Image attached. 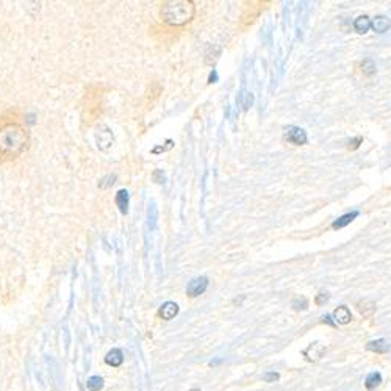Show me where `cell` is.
Listing matches in <instances>:
<instances>
[{"label": "cell", "instance_id": "cell-9", "mask_svg": "<svg viewBox=\"0 0 391 391\" xmlns=\"http://www.w3.org/2000/svg\"><path fill=\"white\" fill-rule=\"evenodd\" d=\"M122 362H124V354H122L121 349H111L105 357V363L108 366H113V368L121 366Z\"/></svg>", "mask_w": 391, "mask_h": 391}, {"label": "cell", "instance_id": "cell-27", "mask_svg": "<svg viewBox=\"0 0 391 391\" xmlns=\"http://www.w3.org/2000/svg\"><path fill=\"white\" fill-rule=\"evenodd\" d=\"M191 391H201V388H193V390H191Z\"/></svg>", "mask_w": 391, "mask_h": 391}, {"label": "cell", "instance_id": "cell-14", "mask_svg": "<svg viewBox=\"0 0 391 391\" xmlns=\"http://www.w3.org/2000/svg\"><path fill=\"white\" fill-rule=\"evenodd\" d=\"M380 384H382V374L377 372V371L368 374V377L365 379V387H366V390H369V391L376 390Z\"/></svg>", "mask_w": 391, "mask_h": 391}, {"label": "cell", "instance_id": "cell-20", "mask_svg": "<svg viewBox=\"0 0 391 391\" xmlns=\"http://www.w3.org/2000/svg\"><path fill=\"white\" fill-rule=\"evenodd\" d=\"M278 379H280V376H278V372H276V371H269V372L265 374V376H263V380L269 382V384H273V382H277Z\"/></svg>", "mask_w": 391, "mask_h": 391}, {"label": "cell", "instance_id": "cell-11", "mask_svg": "<svg viewBox=\"0 0 391 391\" xmlns=\"http://www.w3.org/2000/svg\"><path fill=\"white\" fill-rule=\"evenodd\" d=\"M366 349L371 350V352H376V354H385L390 350V346L384 338H379V340L369 341L368 345H366Z\"/></svg>", "mask_w": 391, "mask_h": 391}, {"label": "cell", "instance_id": "cell-13", "mask_svg": "<svg viewBox=\"0 0 391 391\" xmlns=\"http://www.w3.org/2000/svg\"><path fill=\"white\" fill-rule=\"evenodd\" d=\"M369 28H371V19L368 16H360V18H357L354 21V30L357 33L365 35V33H368Z\"/></svg>", "mask_w": 391, "mask_h": 391}, {"label": "cell", "instance_id": "cell-18", "mask_svg": "<svg viewBox=\"0 0 391 391\" xmlns=\"http://www.w3.org/2000/svg\"><path fill=\"white\" fill-rule=\"evenodd\" d=\"M239 103H241L243 110L247 111L253 105V94L252 92H243L241 95H239Z\"/></svg>", "mask_w": 391, "mask_h": 391}, {"label": "cell", "instance_id": "cell-21", "mask_svg": "<svg viewBox=\"0 0 391 391\" xmlns=\"http://www.w3.org/2000/svg\"><path fill=\"white\" fill-rule=\"evenodd\" d=\"M360 144H363V138L362 137H357L354 139H350L349 141V150H357L358 147H360Z\"/></svg>", "mask_w": 391, "mask_h": 391}, {"label": "cell", "instance_id": "cell-2", "mask_svg": "<svg viewBox=\"0 0 391 391\" xmlns=\"http://www.w3.org/2000/svg\"><path fill=\"white\" fill-rule=\"evenodd\" d=\"M196 6L191 0H169L161 5L160 19L171 27H182L193 21Z\"/></svg>", "mask_w": 391, "mask_h": 391}, {"label": "cell", "instance_id": "cell-12", "mask_svg": "<svg viewBox=\"0 0 391 391\" xmlns=\"http://www.w3.org/2000/svg\"><path fill=\"white\" fill-rule=\"evenodd\" d=\"M129 201H130V197H129V193H127V189L117 191L116 205H117L119 211H121L122 214H127V211H129Z\"/></svg>", "mask_w": 391, "mask_h": 391}, {"label": "cell", "instance_id": "cell-10", "mask_svg": "<svg viewBox=\"0 0 391 391\" xmlns=\"http://www.w3.org/2000/svg\"><path fill=\"white\" fill-rule=\"evenodd\" d=\"M357 216H358V211H357V210L350 211V213H346V214H343V216H340L337 221H333L332 229H335V230L345 229V227H346V226H349L350 222H352V221H354Z\"/></svg>", "mask_w": 391, "mask_h": 391}, {"label": "cell", "instance_id": "cell-24", "mask_svg": "<svg viewBox=\"0 0 391 391\" xmlns=\"http://www.w3.org/2000/svg\"><path fill=\"white\" fill-rule=\"evenodd\" d=\"M321 319H322V322H325V324H329V325H332V327H335V325H337V324H335V321H333V319H332V316H330V315H324V316H322Z\"/></svg>", "mask_w": 391, "mask_h": 391}, {"label": "cell", "instance_id": "cell-6", "mask_svg": "<svg viewBox=\"0 0 391 391\" xmlns=\"http://www.w3.org/2000/svg\"><path fill=\"white\" fill-rule=\"evenodd\" d=\"M332 318L335 319V324L345 325V324H349L350 321H352V313H350V310H349L346 305H340V307L333 312Z\"/></svg>", "mask_w": 391, "mask_h": 391}, {"label": "cell", "instance_id": "cell-8", "mask_svg": "<svg viewBox=\"0 0 391 391\" xmlns=\"http://www.w3.org/2000/svg\"><path fill=\"white\" fill-rule=\"evenodd\" d=\"M391 27V21L387 18V16H376L371 21V28L376 31V33H385Z\"/></svg>", "mask_w": 391, "mask_h": 391}, {"label": "cell", "instance_id": "cell-5", "mask_svg": "<svg viewBox=\"0 0 391 391\" xmlns=\"http://www.w3.org/2000/svg\"><path fill=\"white\" fill-rule=\"evenodd\" d=\"M325 352V346L321 345V343H313V345H310L305 350H304V355L307 357V360L310 362H318L319 358L322 357V354Z\"/></svg>", "mask_w": 391, "mask_h": 391}, {"label": "cell", "instance_id": "cell-19", "mask_svg": "<svg viewBox=\"0 0 391 391\" xmlns=\"http://www.w3.org/2000/svg\"><path fill=\"white\" fill-rule=\"evenodd\" d=\"M291 305H293L294 310H307L308 308V300L305 298H296V299H293Z\"/></svg>", "mask_w": 391, "mask_h": 391}, {"label": "cell", "instance_id": "cell-17", "mask_svg": "<svg viewBox=\"0 0 391 391\" xmlns=\"http://www.w3.org/2000/svg\"><path fill=\"white\" fill-rule=\"evenodd\" d=\"M86 388L90 391H100L103 388V379L100 376H91L86 380Z\"/></svg>", "mask_w": 391, "mask_h": 391}, {"label": "cell", "instance_id": "cell-23", "mask_svg": "<svg viewBox=\"0 0 391 391\" xmlns=\"http://www.w3.org/2000/svg\"><path fill=\"white\" fill-rule=\"evenodd\" d=\"M154 180H155L157 183H164V174H163V171L157 169V171L154 172Z\"/></svg>", "mask_w": 391, "mask_h": 391}, {"label": "cell", "instance_id": "cell-25", "mask_svg": "<svg viewBox=\"0 0 391 391\" xmlns=\"http://www.w3.org/2000/svg\"><path fill=\"white\" fill-rule=\"evenodd\" d=\"M216 82H218V72L213 69L210 72V77H208V83H216Z\"/></svg>", "mask_w": 391, "mask_h": 391}, {"label": "cell", "instance_id": "cell-26", "mask_svg": "<svg viewBox=\"0 0 391 391\" xmlns=\"http://www.w3.org/2000/svg\"><path fill=\"white\" fill-rule=\"evenodd\" d=\"M221 362H222V358H216V360L210 362V366H216V365H219Z\"/></svg>", "mask_w": 391, "mask_h": 391}, {"label": "cell", "instance_id": "cell-16", "mask_svg": "<svg viewBox=\"0 0 391 391\" xmlns=\"http://www.w3.org/2000/svg\"><path fill=\"white\" fill-rule=\"evenodd\" d=\"M362 72L366 75V77H372L374 74H376V70H377V68H376V63H374V60L372 58H365L363 61H362Z\"/></svg>", "mask_w": 391, "mask_h": 391}, {"label": "cell", "instance_id": "cell-7", "mask_svg": "<svg viewBox=\"0 0 391 391\" xmlns=\"http://www.w3.org/2000/svg\"><path fill=\"white\" fill-rule=\"evenodd\" d=\"M160 316H161L164 321H171V319H174L175 316H177L179 313V305L175 304V302H164V304L161 305V308H160Z\"/></svg>", "mask_w": 391, "mask_h": 391}, {"label": "cell", "instance_id": "cell-4", "mask_svg": "<svg viewBox=\"0 0 391 391\" xmlns=\"http://www.w3.org/2000/svg\"><path fill=\"white\" fill-rule=\"evenodd\" d=\"M207 288H208V278L204 277V276L196 277L188 283L186 294L189 298H197V296H201V294H204L207 291Z\"/></svg>", "mask_w": 391, "mask_h": 391}, {"label": "cell", "instance_id": "cell-22", "mask_svg": "<svg viewBox=\"0 0 391 391\" xmlns=\"http://www.w3.org/2000/svg\"><path fill=\"white\" fill-rule=\"evenodd\" d=\"M327 300H329V293H324L322 291V293H319L318 296H316V304L318 305H324Z\"/></svg>", "mask_w": 391, "mask_h": 391}, {"label": "cell", "instance_id": "cell-3", "mask_svg": "<svg viewBox=\"0 0 391 391\" xmlns=\"http://www.w3.org/2000/svg\"><path fill=\"white\" fill-rule=\"evenodd\" d=\"M285 139L294 146H304L307 144L308 137H307V132L304 129H300V127L288 125V127H285Z\"/></svg>", "mask_w": 391, "mask_h": 391}, {"label": "cell", "instance_id": "cell-15", "mask_svg": "<svg viewBox=\"0 0 391 391\" xmlns=\"http://www.w3.org/2000/svg\"><path fill=\"white\" fill-rule=\"evenodd\" d=\"M358 310H360V313L365 316V318H369L374 312H376V304L371 300H360L357 304Z\"/></svg>", "mask_w": 391, "mask_h": 391}, {"label": "cell", "instance_id": "cell-1", "mask_svg": "<svg viewBox=\"0 0 391 391\" xmlns=\"http://www.w3.org/2000/svg\"><path fill=\"white\" fill-rule=\"evenodd\" d=\"M30 127L19 110L8 108L0 115V164H10L30 147Z\"/></svg>", "mask_w": 391, "mask_h": 391}]
</instances>
